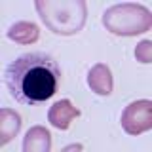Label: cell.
I'll return each instance as SVG.
<instances>
[{
    "instance_id": "cell-9",
    "label": "cell",
    "mask_w": 152,
    "mask_h": 152,
    "mask_svg": "<svg viewBox=\"0 0 152 152\" xmlns=\"http://www.w3.org/2000/svg\"><path fill=\"white\" fill-rule=\"evenodd\" d=\"M6 34H8L10 40L19 42V44H34L38 38H40V28H38L34 23L17 21L8 28Z\"/></svg>"
},
{
    "instance_id": "cell-3",
    "label": "cell",
    "mask_w": 152,
    "mask_h": 152,
    "mask_svg": "<svg viewBox=\"0 0 152 152\" xmlns=\"http://www.w3.org/2000/svg\"><path fill=\"white\" fill-rule=\"evenodd\" d=\"M103 25L118 36H137L150 31L152 13L148 8L133 2L114 4L103 13Z\"/></svg>"
},
{
    "instance_id": "cell-7",
    "label": "cell",
    "mask_w": 152,
    "mask_h": 152,
    "mask_svg": "<svg viewBox=\"0 0 152 152\" xmlns=\"http://www.w3.org/2000/svg\"><path fill=\"white\" fill-rule=\"evenodd\" d=\"M51 148V135L46 127L34 126L23 139V152H48Z\"/></svg>"
},
{
    "instance_id": "cell-1",
    "label": "cell",
    "mask_w": 152,
    "mask_h": 152,
    "mask_svg": "<svg viewBox=\"0 0 152 152\" xmlns=\"http://www.w3.org/2000/svg\"><path fill=\"white\" fill-rule=\"evenodd\" d=\"M61 69L55 59L42 51L19 55L4 70V82L10 95L21 104H36L55 93Z\"/></svg>"
},
{
    "instance_id": "cell-4",
    "label": "cell",
    "mask_w": 152,
    "mask_h": 152,
    "mask_svg": "<svg viewBox=\"0 0 152 152\" xmlns=\"http://www.w3.org/2000/svg\"><path fill=\"white\" fill-rule=\"evenodd\" d=\"M122 127L129 135H141L152 127V101H133L122 112Z\"/></svg>"
},
{
    "instance_id": "cell-10",
    "label": "cell",
    "mask_w": 152,
    "mask_h": 152,
    "mask_svg": "<svg viewBox=\"0 0 152 152\" xmlns=\"http://www.w3.org/2000/svg\"><path fill=\"white\" fill-rule=\"evenodd\" d=\"M135 57L141 63H152V40H142L135 48Z\"/></svg>"
},
{
    "instance_id": "cell-6",
    "label": "cell",
    "mask_w": 152,
    "mask_h": 152,
    "mask_svg": "<svg viewBox=\"0 0 152 152\" xmlns=\"http://www.w3.org/2000/svg\"><path fill=\"white\" fill-rule=\"evenodd\" d=\"M88 86L97 95H110L112 93V72L104 63H97L88 72Z\"/></svg>"
},
{
    "instance_id": "cell-5",
    "label": "cell",
    "mask_w": 152,
    "mask_h": 152,
    "mask_svg": "<svg viewBox=\"0 0 152 152\" xmlns=\"http://www.w3.org/2000/svg\"><path fill=\"white\" fill-rule=\"evenodd\" d=\"M78 116H80V110L76 107H72V103H70L69 99H61V101L53 103L51 108H50V112H48L50 124L59 131L69 129L70 122H72L74 118H78Z\"/></svg>"
},
{
    "instance_id": "cell-2",
    "label": "cell",
    "mask_w": 152,
    "mask_h": 152,
    "mask_svg": "<svg viewBox=\"0 0 152 152\" xmlns=\"http://www.w3.org/2000/svg\"><path fill=\"white\" fill-rule=\"evenodd\" d=\"M36 12L51 32L78 34L86 25L88 6L84 0H36Z\"/></svg>"
},
{
    "instance_id": "cell-11",
    "label": "cell",
    "mask_w": 152,
    "mask_h": 152,
    "mask_svg": "<svg viewBox=\"0 0 152 152\" xmlns=\"http://www.w3.org/2000/svg\"><path fill=\"white\" fill-rule=\"evenodd\" d=\"M84 148V146L82 145H80V142H74V145H69V146H65V152H69V150H82Z\"/></svg>"
},
{
    "instance_id": "cell-8",
    "label": "cell",
    "mask_w": 152,
    "mask_h": 152,
    "mask_svg": "<svg viewBox=\"0 0 152 152\" xmlns=\"http://www.w3.org/2000/svg\"><path fill=\"white\" fill-rule=\"evenodd\" d=\"M21 129V116L12 108L0 110V145H6Z\"/></svg>"
}]
</instances>
